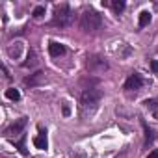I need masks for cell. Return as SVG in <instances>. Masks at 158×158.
I'll return each instance as SVG.
<instances>
[{
  "mask_svg": "<svg viewBox=\"0 0 158 158\" xmlns=\"http://www.w3.org/2000/svg\"><path fill=\"white\" fill-rule=\"evenodd\" d=\"M102 24V17L95 11V10H86L82 15H80V28L86 32V34H93L101 28Z\"/></svg>",
  "mask_w": 158,
  "mask_h": 158,
  "instance_id": "1",
  "label": "cell"
},
{
  "mask_svg": "<svg viewBox=\"0 0 158 158\" xmlns=\"http://www.w3.org/2000/svg\"><path fill=\"white\" fill-rule=\"evenodd\" d=\"M48 52H50V56L58 58V56L65 54V47H63L61 43H50V45H48Z\"/></svg>",
  "mask_w": 158,
  "mask_h": 158,
  "instance_id": "8",
  "label": "cell"
},
{
  "mask_svg": "<svg viewBox=\"0 0 158 158\" xmlns=\"http://www.w3.org/2000/svg\"><path fill=\"white\" fill-rule=\"evenodd\" d=\"M35 63H37V56H35L34 50H30V52H28V60H26L23 65H24V67H34Z\"/></svg>",
  "mask_w": 158,
  "mask_h": 158,
  "instance_id": "12",
  "label": "cell"
},
{
  "mask_svg": "<svg viewBox=\"0 0 158 158\" xmlns=\"http://www.w3.org/2000/svg\"><path fill=\"white\" fill-rule=\"evenodd\" d=\"M141 84H143V80H141V76H139V74H130V76H128V80L125 82V89L134 91V89H139Z\"/></svg>",
  "mask_w": 158,
  "mask_h": 158,
  "instance_id": "5",
  "label": "cell"
},
{
  "mask_svg": "<svg viewBox=\"0 0 158 158\" xmlns=\"http://www.w3.org/2000/svg\"><path fill=\"white\" fill-rule=\"evenodd\" d=\"M147 158H158V149H154V151H151V152L147 154Z\"/></svg>",
  "mask_w": 158,
  "mask_h": 158,
  "instance_id": "17",
  "label": "cell"
},
{
  "mask_svg": "<svg viewBox=\"0 0 158 158\" xmlns=\"http://www.w3.org/2000/svg\"><path fill=\"white\" fill-rule=\"evenodd\" d=\"M24 125H26V119H19L17 123H13L11 127L6 128V136H8V138H13V136L21 134V130L24 128Z\"/></svg>",
  "mask_w": 158,
  "mask_h": 158,
  "instance_id": "6",
  "label": "cell"
},
{
  "mask_svg": "<svg viewBox=\"0 0 158 158\" xmlns=\"http://www.w3.org/2000/svg\"><path fill=\"white\" fill-rule=\"evenodd\" d=\"M34 145H35L37 149H47V145H48V141H47V136H45V134H39V136H35V138H34Z\"/></svg>",
  "mask_w": 158,
  "mask_h": 158,
  "instance_id": "9",
  "label": "cell"
},
{
  "mask_svg": "<svg viewBox=\"0 0 158 158\" xmlns=\"http://www.w3.org/2000/svg\"><path fill=\"white\" fill-rule=\"evenodd\" d=\"M86 65H88V71H89V73H93V74H101V73H104V71L108 69V63H106L102 58H99V56L89 58Z\"/></svg>",
  "mask_w": 158,
  "mask_h": 158,
  "instance_id": "4",
  "label": "cell"
},
{
  "mask_svg": "<svg viewBox=\"0 0 158 158\" xmlns=\"http://www.w3.org/2000/svg\"><path fill=\"white\" fill-rule=\"evenodd\" d=\"M6 97H8L10 101H19V99H21V93H19V89H15V88H8V89H6Z\"/></svg>",
  "mask_w": 158,
  "mask_h": 158,
  "instance_id": "11",
  "label": "cell"
},
{
  "mask_svg": "<svg viewBox=\"0 0 158 158\" xmlns=\"http://www.w3.org/2000/svg\"><path fill=\"white\" fill-rule=\"evenodd\" d=\"M73 23V13L69 10L67 4H61V6H56L54 10V19H52V24L54 26H69Z\"/></svg>",
  "mask_w": 158,
  "mask_h": 158,
  "instance_id": "2",
  "label": "cell"
},
{
  "mask_svg": "<svg viewBox=\"0 0 158 158\" xmlns=\"http://www.w3.org/2000/svg\"><path fill=\"white\" fill-rule=\"evenodd\" d=\"M149 23H151V13H149V11H141V13H139V21H138L139 28H145Z\"/></svg>",
  "mask_w": 158,
  "mask_h": 158,
  "instance_id": "10",
  "label": "cell"
},
{
  "mask_svg": "<svg viewBox=\"0 0 158 158\" xmlns=\"http://www.w3.org/2000/svg\"><path fill=\"white\" fill-rule=\"evenodd\" d=\"M43 82H45V73H41V71H37V73L30 74L26 80H24V84H26V86H39V84H43Z\"/></svg>",
  "mask_w": 158,
  "mask_h": 158,
  "instance_id": "7",
  "label": "cell"
},
{
  "mask_svg": "<svg viewBox=\"0 0 158 158\" xmlns=\"http://www.w3.org/2000/svg\"><path fill=\"white\" fill-rule=\"evenodd\" d=\"M69 112H71V110H69V106H67V104H63V114H65V115H69Z\"/></svg>",
  "mask_w": 158,
  "mask_h": 158,
  "instance_id": "18",
  "label": "cell"
},
{
  "mask_svg": "<svg viewBox=\"0 0 158 158\" xmlns=\"http://www.w3.org/2000/svg\"><path fill=\"white\" fill-rule=\"evenodd\" d=\"M112 8H114L115 13H119V11L125 10V2H123V0H115V2H112Z\"/></svg>",
  "mask_w": 158,
  "mask_h": 158,
  "instance_id": "14",
  "label": "cell"
},
{
  "mask_svg": "<svg viewBox=\"0 0 158 158\" xmlns=\"http://www.w3.org/2000/svg\"><path fill=\"white\" fill-rule=\"evenodd\" d=\"M32 15L35 17V19H39V17H43L45 15V6H37L34 11H32Z\"/></svg>",
  "mask_w": 158,
  "mask_h": 158,
  "instance_id": "15",
  "label": "cell"
},
{
  "mask_svg": "<svg viewBox=\"0 0 158 158\" xmlns=\"http://www.w3.org/2000/svg\"><path fill=\"white\" fill-rule=\"evenodd\" d=\"M145 106H147V110L152 112L154 117H158V101H145Z\"/></svg>",
  "mask_w": 158,
  "mask_h": 158,
  "instance_id": "13",
  "label": "cell"
},
{
  "mask_svg": "<svg viewBox=\"0 0 158 158\" xmlns=\"http://www.w3.org/2000/svg\"><path fill=\"white\" fill-rule=\"evenodd\" d=\"M101 97H102V93L97 89V88H88V89H84V93H82V110H86V108H95L97 104H99V101H101Z\"/></svg>",
  "mask_w": 158,
  "mask_h": 158,
  "instance_id": "3",
  "label": "cell"
},
{
  "mask_svg": "<svg viewBox=\"0 0 158 158\" xmlns=\"http://www.w3.org/2000/svg\"><path fill=\"white\" fill-rule=\"evenodd\" d=\"M151 69H152L154 73H158V61H156V60H152V61H151Z\"/></svg>",
  "mask_w": 158,
  "mask_h": 158,
  "instance_id": "16",
  "label": "cell"
}]
</instances>
